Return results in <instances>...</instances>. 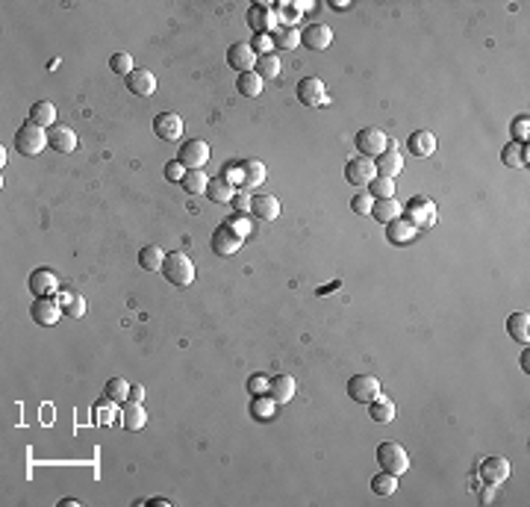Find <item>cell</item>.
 I'll use <instances>...</instances> for the list:
<instances>
[{"mask_svg":"<svg viewBox=\"0 0 530 507\" xmlns=\"http://www.w3.org/2000/svg\"><path fill=\"white\" fill-rule=\"evenodd\" d=\"M162 277H165V281H168L171 286H189V283H195V263H192V257L183 254V251L165 254Z\"/></svg>","mask_w":530,"mask_h":507,"instance_id":"6da1fadb","label":"cell"},{"mask_svg":"<svg viewBox=\"0 0 530 507\" xmlns=\"http://www.w3.org/2000/svg\"><path fill=\"white\" fill-rule=\"evenodd\" d=\"M47 145H51V139H47V130L36 127L32 121H24L18 127V133H15V151H18L21 157H39Z\"/></svg>","mask_w":530,"mask_h":507,"instance_id":"7a4b0ae2","label":"cell"},{"mask_svg":"<svg viewBox=\"0 0 530 507\" xmlns=\"http://www.w3.org/2000/svg\"><path fill=\"white\" fill-rule=\"evenodd\" d=\"M377 463L383 472H389V475H404V472L409 469V454L401 443L386 439V443L377 446Z\"/></svg>","mask_w":530,"mask_h":507,"instance_id":"3957f363","label":"cell"},{"mask_svg":"<svg viewBox=\"0 0 530 507\" xmlns=\"http://www.w3.org/2000/svg\"><path fill=\"white\" fill-rule=\"evenodd\" d=\"M404 216L416 231H430L436 224V204L430 198H409L404 204Z\"/></svg>","mask_w":530,"mask_h":507,"instance_id":"277c9868","label":"cell"},{"mask_svg":"<svg viewBox=\"0 0 530 507\" xmlns=\"http://www.w3.org/2000/svg\"><path fill=\"white\" fill-rule=\"evenodd\" d=\"M177 162L183 166L186 171H197V169H204L207 162H209V145L204 139H189L180 145V151H177Z\"/></svg>","mask_w":530,"mask_h":507,"instance_id":"5b68a950","label":"cell"},{"mask_svg":"<svg viewBox=\"0 0 530 507\" xmlns=\"http://www.w3.org/2000/svg\"><path fill=\"white\" fill-rule=\"evenodd\" d=\"M386 148H389V136L380 127H366V130H359V133H357V151H359V157L377 159Z\"/></svg>","mask_w":530,"mask_h":507,"instance_id":"8992f818","label":"cell"},{"mask_svg":"<svg viewBox=\"0 0 530 507\" xmlns=\"http://www.w3.org/2000/svg\"><path fill=\"white\" fill-rule=\"evenodd\" d=\"M62 316V304L56 301V295H44V298H36L30 304V319L42 324V328H54Z\"/></svg>","mask_w":530,"mask_h":507,"instance_id":"52a82bcc","label":"cell"},{"mask_svg":"<svg viewBox=\"0 0 530 507\" xmlns=\"http://www.w3.org/2000/svg\"><path fill=\"white\" fill-rule=\"evenodd\" d=\"M347 396L357 404H371L380 396V381L374 374H354V378L347 381Z\"/></svg>","mask_w":530,"mask_h":507,"instance_id":"ba28073f","label":"cell"},{"mask_svg":"<svg viewBox=\"0 0 530 507\" xmlns=\"http://www.w3.org/2000/svg\"><path fill=\"white\" fill-rule=\"evenodd\" d=\"M242 242H245V239H242V236H239L227 221L215 227V231H212V239H209L212 251L218 254V257H233V254L242 248Z\"/></svg>","mask_w":530,"mask_h":507,"instance_id":"9c48e42d","label":"cell"},{"mask_svg":"<svg viewBox=\"0 0 530 507\" xmlns=\"http://www.w3.org/2000/svg\"><path fill=\"white\" fill-rule=\"evenodd\" d=\"M297 101L312 109V106H327L330 97H327V89L319 77H304L301 83H297Z\"/></svg>","mask_w":530,"mask_h":507,"instance_id":"30bf717a","label":"cell"},{"mask_svg":"<svg viewBox=\"0 0 530 507\" xmlns=\"http://www.w3.org/2000/svg\"><path fill=\"white\" fill-rule=\"evenodd\" d=\"M374 177H377L374 159H369V157L347 159V166H345V180H347V183H354V186H369Z\"/></svg>","mask_w":530,"mask_h":507,"instance_id":"8fae6325","label":"cell"},{"mask_svg":"<svg viewBox=\"0 0 530 507\" xmlns=\"http://www.w3.org/2000/svg\"><path fill=\"white\" fill-rule=\"evenodd\" d=\"M227 65L233 71L245 74V71H254V65H257V54H254V47L247 44V42H233L227 47Z\"/></svg>","mask_w":530,"mask_h":507,"instance_id":"7c38bea8","label":"cell"},{"mask_svg":"<svg viewBox=\"0 0 530 507\" xmlns=\"http://www.w3.org/2000/svg\"><path fill=\"white\" fill-rule=\"evenodd\" d=\"M154 133L162 139V142H177L183 136V118L177 116V112H159L154 118Z\"/></svg>","mask_w":530,"mask_h":507,"instance_id":"4fadbf2b","label":"cell"},{"mask_svg":"<svg viewBox=\"0 0 530 507\" xmlns=\"http://www.w3.org/2000/svg\"><path fill=\"white\" fill-rule=\"evenodd\" d=\"M30 292L36 298H44V295H59V281L54 269H36L30 274Z\"/></svg>","mask_w":530,"mask_h":507,"instance_id":"5bb4252c","label":"cell"},{"mask_svg":"<svg viewBox=\"0 0 530 507\" xmlns=\"http://www.w3.org/2000/svg\"><path fill=\"white\" fill-rule=\"evenodd\" d=\"M480 478L489 487H501L510 478V460H504V457H486V460L480 463Z\"/></svg>","mask_w":530,"mask_h":507,"instance_id":"9a60e30c","label":"cell"},{"mask_svg":"<svg viewBox=\"0 0 530 507\" xmlns=\"http://www.w3.org/2000/svg\"><path fill=\"white\" fill-rule=\"evenodd\" d=\"M124 83L132 94H139V97H151L156 92V77L147 68H132V74L124 77Z\"/></svg>","mask_w":530,"mask_h":507,"instance_id":"2e32d148","label":"cell"},{"mask_svg":"<svg viewBox=\"0 0 530 507\" xmlns=\"http://www.w3.org/2000/svg\"><path fill=\"white\" fill-rule=\"evenodd\" d=\"M374 166H377V177H386V180H392V177H398L404 171V159H401V154H398V148L389 142V148L380 154L377 159H374Z\"/></svg>","mask_w":530,"mask_h":507,"instance_id":"e0dca14e","label":"cell"},{"mask_svg":"<svg viewBox=\"0 0 530 507\" xmlns=\"http://www.w3.org/2000/svg\"><path fill=\"white\" fill-rule=\"evenodd\" d=\"M330 42H333V30L327 24H309L301 32V44H307L309 51H327Z\"/></svg>","mask_w":530,"mask_h":507,"instance_id":"ac0fdd59","label":"cell"},{"mask_svg":"<svg viewBox=\"0 0 530 507\" xmlns=\"http://www.w3.org/2000/svg\"><path fill=\"white\" fill-rule=\"evenodd\" d=\"M47 139H51V148L59 154H74L77 151V133L65 124H54L47 130Z\"/></svg>","mask_w":530,"mask_h":507,"instance_id":"d6986e66","label":"cell"},{"mask_svg":"<svg viewBox=\"0 0 530 507\" xmlns=\"http://www.w3.org/2000/svg\"><path fill=\"white\" fill-rule=\"evenodd\" d=\"M118 419L124 424V431H142L147 424V410L142 407V401H124Z\"/></svg>","mask_w":530,"mask_h":507,"instance_id":"ffe728a7","label":"cell"},{"mask_svg":"<svg viewBox=\"0 0 530 507\" xmlns=\"http://www.w3.org/2000/svg\"><path fill=\"white\" fill-rule=\"evenodd\" d=\"M407 151H409L412 157H419V159L433 157V151H436V136L430 133V130H416V133L407 139Z\"/></svg>","mask_w":530,"mask_h":507,"instance_id":"44dd1931","label":"cell"},{"mask_svg":"<svg viewBox=\"0 0 530 507\" xmlns=\"http://www.w3.org/2000/svg\"><path fill=\"white\" fill-rule=\"evenodd\" d=\"M269 398L274 404H289L295 398V378L292 374H274L269 381Z\"/></svg>","mask_w":530,"mask_h":507,"instance_id":"7402d4cb","label":"cell"},{"mask_svg":"<svg viewBox=\"0 0 530 507\" xmlns=\"http://www.w3.org/2000/svg\"><path fill=\"white\" fill-rule=\"evenodd\" d=\"M271 24H274V15H271V9L265 6V4H254L251 9H247V27H251V30L257 32V36L269 32Z\"/></svg>","mask_w":530,"mask_h":507,"instance_id":"603a6c76","label":"cell"},{"mask_svg":"<svg viewBox=\"0 0 530 507\" xmlns=\"http://www.w3.org/2000/svg\"><path fill=\"white\" fill-rule=\"evenodd\" d=\"M371 216L380 221V224H389L395 219L404 216V204L395 201V198H383V201H374L371 204Z\"/></svg>","mask_w":530,"mask_h":507,"instance_id":"cb8c5ba5","label":"cell"},{"mask_svg":"<svg viewBox=\"0 0 530 507\" xmlns=\"http://www.w3.org/2000/svg\"><path fill=\"white\" fill-rule=\"evenodd\" d=\"M251 212L262 221H274L280 216V201L274 195H257V198H251Z\"/></svg>","mask_w":530,"mask_h":507,"instance_id":"d4e9b609","label":"cell"},{"mask_svg":"<svg viewBox=\"0 0 530 507\" xmlns=\"http://www.w3.org/2000/svg\"><path fill=\"white\" fill-rule=\"evenodd\" d=\"M27 121H32V124L42 127V130H51L54 121H56V106L51 101H36V104L30 106V118Z\"/></svg>","mask_w":530,"mask_h":507,"instance_id":"484cf974","label":"cell"},{"mask_svg":"<svg viewBox=\"0 0 530 507\" xmlns=\"http://www.w3.org/2000/svg\"><path fill=\"white\" fill-rule=\"evenodd\" d=\"M386 227H389L386 236H389L392 245H407V242H412V239L419 236V231H416V227H412L404 216H401V219H395V221H389Z\"/></svg>","mask_w":530,"mask_h":507,"instance_id":"4316f807","label":"cell"},{"mask_svg":"<svg viewBox=\"0 0 530 507\" xmlns=\"http://www.w3.org/2000/svg\"><path fill=\"white\" fill-rule=\"evenodd\" d=\"M207 198L215 201V204H230L236 198V186L230 183V180H224V177H215V180H209V186H207Z\"/></svg>","mask_w":530,"mask_h":507,"instance_id":"83f0119b","label":"cell"},{"mask_svg":"<svg viewBox=\"0 0 530 507\" xmlns=\"http://www.w3.org/2000/svg\"><path fill=\"white\" fill-rule=\"evenodd\" d=\"M239 171H242V186L245 189H257L259 183H265V166L259 159H245L239 166Z\"/></svg>","mask_w":530,"mask_h":507,"instance_id":"f1b7e54d","label":"cell"},{"mask_svg":"<svg viewBox=\"0 0 530 507\" xmlns=\"http://www.w3.org/2000/svg\"><path fill=\"white\" fill-rule=\"evenodd\" d=\"M507 334L519 342V346H527L530 339V316L527 313H512L507 319Z\"/></svg>","mask_w":530,"mask_h":507,"instance_id":"f546056e","label":"cell"},{"mask_svg":"<svg viewBox=\"0 0 530 507\" xmlns=\"http://www.w3.org/2000/svg\"><path fill=\"white\" fill-rule=\"evenodd\" d=\"M501 159H504V166H510V169H527V142L524 145H519V142L504 145Z\"/></svg>","mask_w":530,"mask_h":507,"instance_id":"4dcf8cb0","label":"cell"},{"mask_svg":"<svg viewBox=\"0 0 530 507\" xmlns=\"http://www.w3.org/2000/svg\"><path fill=\"white\" fill-rule=\"evenodd\" d=\"M369 416L374 419V422H380V424H386V422H392L395 419V401L392 398H386L383 392L369 404Z\"/></svg>","mask_w":530,"mask_h":507,"instance_id":"1f68e13d","label":"cell"},{"mask_svg":"<svg viewBox=\"0 0 530 507\" xmlns=\"http://www.w3.org/2000/svg\"><path fill=\"white\" fill-rule=\"evenodd\" d=\"M162 263H165V251L159 245H144L139 251V266L144 271H162Z\"/></svg>","mask_w":530,"mask_h":507,"instance_id":"d6a6232c","label":"cell"},{"mask_svg":"<svg viewBox=\"0 0 530 507\" xmlns=\"http://www.w3.org/2000/svg\"><path fill=\"white\" fill-rule=\"evenodd\" d=\"M56 301L62 304V313H65V316H71V319L86 316V298H82V295H71V292H59Z\"/></svg>","mask_w":530,"mask_h":507,"instance_id":"836d02e7","label":"cell"},{"mask_svg":"<svg viewBox=\"0 0 530 507\" xmlns=\"http://www.w3.org/2000/svg\"><path fill=\"white\" fill-rule=\"evenodd\" d=\"M180 186H183V192H189V195H207L209 177L204 174V169H197V171H186V174H183V180H180Z\"/></svg>","mask_w":530,"mask_h":507,"instance_id":"e575fe53","label":"cell"},{"mask_svg":"<svg viewBox=\"0 0 530 507\" xmlns=\"http://www.w3.org/2000/svg\"><path fill=\"white\" fill-rule=\"evenodd\" d=\"M262 83H265V80H262L257 71H245V74H239V80H236V89H239V94H245V97H257V94L262 92Z\"/></svg>","mask_w":530,"mask_h":507,"instance_id":"d590c367","label":"cell"},{"mask_svg":"<svg viewBox=\"0 0 530 507\" xmlns=\"http://www.w3.org/2000/svg\"><path fill=\"white\" fill-rule=\"evenodd\" d=\"M254 71H257L262 80H277V77H280V59H277L274 54H262V56H257Z\"/></svg>","mask_w":530,"mask_h":507,"instance_id":"8d00e7d4","label":"cell"},{"mask_svg":"<svg viewBox=\"0 0 530 507\" xmlns=\"http://www.w3.org/2000/svg\"><path fill=\"white\" fill-rule=\"evenodd\" d=\"M104 396L115 404H124V401H130V384L124 378H109L104 386Z\"/></svg>","mask_w":530,"mask_h":507,"instance_id":"74e56055","label":"cell"},{"mask_svg":"<svg viewBox=\"0 0 530 507\" xmlns=\"http://www.w3.org/2000/svg\"><path fill=\"white\" fill-rule=\"evenodd\" d=\"M115 401H109L106 396L92 407V416H94V424H112V419H118V410H115Z\"/></svg>","mask_w":530,"mask_h":507,"instance_id":"f35d334b","label":"cell"},{"mask_svg":"<svg viewBox=\"0 0 530 507\" xmlns=\"http://www.w3.org/2000/svg\"><path fill=\"white\" fill-rule=\"evenodd\" d=\"M371 489H374L377 496H392L395 489H398V475H389V472L380 469L377 475L371 478Z\"/></svg>","mask_w":530,"mask_h":507,"instance_id":"ab89813d","label":"cell"},{"mask_svg":"<svg viewBox=\"0 0 530 507\" xmlns=\"http://www.w3.org/2000/svg\"><path fill=\"white\" fill-rule=\"evenodd\" d=\"M271 39H274V44L280 47V51H295V47L301 44V32H297V30H277Z\"/></svg>","mask_w":530,"mask_h":507,"instance_id":"60d3db41","label":"cell"},{"mask_svg":"<svg viewBox=\"0 0 530 507\" xmlns=\"http://www.w3.org/2000/svg\"><path fill=\"white\" fill-rule=\"evenodd\" d=\"M369 189H371V198L374 201L395 198V183H392V180H386V177H374L371 183H369Z\"/></svg>","mask_w":530,"mask_h":507,"instance_id":"b9f144b4","label":"cell"},{"mask_svg":"<svg viewBox=\"0 0 530 507\" xmlns=\"http://www.w3.org/2000/svg\"><path fill=\"white\" fill-rule=\"evenodd\" d=\"M109 68H112V74H118V77L132 74V56L130 54H112Z\"/></svg>","mask_w":530,"mask_h":507,"instance_id":"7bdbcfd3","label":"cell"},{"mask_svg":"<svg viewBox=\"0 0 530 507\" xmlns=\"http://www.w3.org/2000/svg\"><path fill=\"white\" fill-rule=\"evenodd\" d=\"M251 413L259 419V422H265V419H271V413H274V401L271 398H265V396H254V404H251Z\"/></svg>","mask_w":530,"mask_h":507,"instance_id":"ee69618b","label":"cell"},{"mask_svg":"<svg viewBox=\"0 0 530 507\" xmlns=\"http://www.w3.org/2000/svg\"><path fill=\"white\" fill-rule=\"evenodd\" d=\"M527 133H530V118H527V116H519L516 121H512V142L524 145V142H527Z\"/></svg>","mask_w":530,"mask_h":507,"instance_id":"f6af8a7d","label":"cell"},{"mask_svg":"<svg viewBox=\"0 0 530 507\" xmlns=\"http://www.w3.org/2000/svg\"><path fill=\"white\" fill-rule=\"evenodd\" d=\"M371 204H374V198L371 195H366V192H359L357 198L351 201V209L357 212V216H371Z\"/></svg>","mask_w":530,"mask_h":507,"instance_id":"bcb514c9","label":"cell"},{"mask_svg":"<svg viewBox=\"0 0 530 507\" xmlns=\"http://www.w3.org/2000/svg\"><path fill=\"white\" fill-rule=\"evenodd\" d=\"M254 54L262 56V54H271V47H274V39H271V32H262V36H254Z\"/></svg>","mask_w":530,"mask_h":507,"instance_id":"7dc6e473","label":"cell"},{"mask_svg":"<svg viewBox=\"0 0 530 507\" xmlns=\"http://www.w3.org/2000/svg\"><path fill=\"white\" fill-rule=\"evenodd\" d=\"M265 389H269L265 374H251V378H247V392H251V396H265Z\"/></svg>","mask_w":530,"mask_h":507,"instance_id":"c3c4849f","label":"cell"},{"mask_svg":"<svg viewBox=\"0 0 530 507\" xmlns=\"http://www.w3.org/2000/svg\"><path fill=\"white\" fill-rule=\"evenodd\" d=\"M230 227H233V231L242 236V239H247V236H251V231H254V227H251V221H247V219H242V216H236V219H230L227 221Z\"/></svg>","mask_w":530,"mask_h":507,"instance_id":"681fc988","label":"cell"},{"mask_svg":"<svg viewBox=\"0 0 530 507\" xmlns=\"http://www.w3.org/2000/svg\"><path fill=\"white\" fill-rule=\"evenodd\" d=\"M183 174H186V169L180 166L177 159H174V162H168V166H165V177H168V180H177V183H180V180H183Z\"/></svg>","mask_w":530,"mask_h":507,"instance_id":"f907efd6","label":"cell"},{"mask_svg":"<svg viewBox=\"0 0 530 507\" xmlns=\"http://www.w3.org/2000/svg\"><path fill=\"white\" fill-rule=\"evenodd\" d=\"M230 204H236V209H239V212H245V209H251V198H247V195H236V198H233V201H230Z\"/></svg>","mask_w":530,"mask_h":507,"instance_id":"816d5d0a","label":"cell"},{"mask_svg":"<svg viewBox=\"0 0 530 507\" xmlns=\"http://www.w3.org/2000/svg\"><path fill=\"white\" fill-rule=\"evenodd\" d=\"M130 401H144V386H130Z\"/></svg>","mask_w":530,"mask_h":507,"instance_id":"f5cc1de1","label":"cell"},{"mask_svg":"<svg viewBox=\"0 0 530 507\" xmlns=\"http://www.w3.org/2000/svg\"><path fill=\"white\" fill-rule=\"evenodd\" d=\"M522 369L530 372V351H527V348H524V354H522Z\"/></svg>","mask_w":530,"mask_h":507,"instance_id":"db71d44e","label":"cell"},{"mask_svg":"<svg viewBox=\"0 0 530 507\" xmlns=\"http://www.w3.org/2000/svg\"><path fill=\"white\" fill-rule=\"evenodd\" d=\"M330 6H333V9H347L351 4H347V0H333V4H330Z\"/></svg>","mask_w":530,"mask_h":507,"instance_id":"11a10c76","label":"cell"},{"mask_svg":"<svg viewBox=\"0 0 530 507\" xmlns=\"http://www.w3.org/2000/svg\"><path fill=\"white\" fill-rule=\"evenodd\" d=\"M147 504H159V507H168L171 501H168V499H151V501H147Z\"/></svg>","mask_w":530,"mask_h":507,"instance_id":"9f6ffc18","label":"cell"}]
</instances>
